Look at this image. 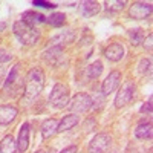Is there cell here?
<instances>
[{
  "label": "cell",
  "instance_id": "6da1fadb",
  "mask_svg": "<svg viewBox=\"0 0 153 153\" xmlns=\"http://www.w3.org/2000/svg\"><path fill=\"white\" fill-rule=\"evenodd\" d=\"M45 86V74L42 69L34 68L28 72L26 81H25V94L29 100H34L40 95Z\"/></svg>",
  "mask_w": 153,
  "mask_h": 153
},
{
  "label": "cell",
  "instance_id": "7a4b0ae2",
  "mask_svg": "<svg viewBox=\"0 0 153 153\" xmlns=\"http://www.w3.org/2000/svg\"><path fill=\"white\" fill-rule=\"evenodd\" d=\"M14 34L19 38V42L22 45L26 46H32L37 43V40L40 38V32H38L34 26L25 23L23 20H19L14 23Z\"/></svg>",
  "mask_w": 153,
  "mask_h": 153
},
{
  "label": "cell",
  "instance_id": "3957f363",
  "mask_svg": "<svg viewBox=\"0 0 153 153\" xmlns=\"http://www.w3.org/2000/svg\"><path fill=\"white\" fill-rule=\"evenodd\" d=\"M49 101L55 109H63L69 104V87L63 83H57L49 95Z\"/></svg>",
  "mask_w": 153,
  "mask_h": 153
},
{
  "label": "cell",
  "instance_id": "277c9868",
  "mask_svg": "<svg viewBox=\"0 0 153 153\" xmlns=\"http://www.w3.org/2000/svg\"><path fill=\"white\" fill-rule=\"evenodd\" d=\"M135 91H136V86L133 81H126L121 87H120V91L117 94V97H115V107H124L127 106L132 101L133 95H135Z\"/></svg>",
  "mask_w": 153,
  "mask_h": 153
},
{
  "label": "cell",
  "instance_id": "5b68a950",
  "mask_svg": "<svg viewBox=\"0 0 153 153\" xmlns=\"http://www.w3.org/2000/svg\"><path fill=\"white\" fill-rule=\"evenodd\" d=\"M112 147V136L107 133H98L89 144V153H107Z\"/></svg>",
  "mask_w": 153,
  "mask_h": 153
},
{
  "label": "cell",
  "instance_id": "8992f818",
  "mask_svg": "<svg viewBox=\"0 0 153 153\" xmlns=\"http://www.w3.org/2000/svg\"><path fill=\"white\" fill-rule=\"evenodd\" d=\"M94 106V100L89 97L87 94H76L74 95V98L71 100V104H69V109L75 113H84L87 112Z\"/></svg>",
  "mask_w": 153,
  "mask_h": 153
},
{
  "label": "cell",
  "instance_id": "52a82bcc",
  "mask_svg": "<svg viewBox=\"0 0 153 153\" xmlns=\"http://www.w3.org/2000/svg\"><path fill=\"white\" fill-rule=\"evenodd\" d=\"M152 3H144V2H135L130 8H129V14L132 19L136 20H143L147 19L152 14Z\"/></svg>",
  "mask_w": 153,
  "mask_h": 153
},
{
  "label": "cell",
  "instance_id": "ba28073f",
  "mask_svg": "<svg viewBox=\"0 0 153 153\" xmlns=\"http://www.w3.org/2000/svg\"><path fill=\"white\" fill-rule=\"evenodd\" d=\"M120 81H121V72L120 71H112L106 76V80L103 81V86H101V94H103V95H109L110 92H113L115 89L118 87Z\"/></svg>",
  "mask_w": 153,
  "mask_h": 153
},
{
  "label": "cell",
  "instance_id": "9c48e42d",
  "mask_svg": "<svg viewBox=\"0 0 153 153\" xmlns=\"http://www.w3.org/2000/svg\"><path fill=\"white\" fill-rule=\"evenodd\" d=\"M124 46L121 45V43H112V45H109L107 48H106V51H104V55H106V58L107 60H110V61H120V60H123V57H124Z\"/></svg>",
  "mask_w": 153,
  "mask_h": 153
},
{
  "label": "cell",
  "instance_id": "30bf717a",
  "mask_svg": "<svg viewBox=\"0 0 153 153\" xmlns=\"http://www.w3.org/2000/svg\"><path fill=\"white\" fill-rule=\"evenodd\" d=\"M17 150L20 153H25L29 147V124L25 123L22 124L20 127V133H19V138H17Z\"/></svg>",
  "mask_w": 153,
  "mask_h": 153
},
{
  "label": "cell",
  "instance_id": "8fae6325",
  "mask_svg": "<svg viewBox=\"0 0 153 153\" xmlns=\"http://www.w3.org/2000/svg\"><path fill=\"white\" fill-rule=\"evenodd\" d=\"M17 109L14 106H0V126H8L17 118Z\"/></svg>",
  "mask_w": 153,
  "mask_h": 153
},
{
  "label": "cell",
  "instance_id": "7c38bea8",
  "mask_svg": "<svg viewBox=\"0 0 153 153\" xmlns=\"http://www.w3.org/2000/svg\"><path fill=\"white\" fill-rule=\"evenodd\" d=\"M22 20L25 23H28V25H31V26L35 28L37 25L45 23L46 22V17L43 14H40V12H35V11H25L23 16H22Z\"/></svg>",
  "mask_w": 153,
  "mask_h": 153
},
{
  "label": "cell",
  "instance_id": "4fadbf2b",
  "mask_svg": "<svg viewBox=\"0 0 153 153\" xmlns=\"http://www.w3.org/2000/svg\"><path fill=\"white\" fill-rule=\"evenodd\" d=\"M78 121H80L78 115H75V113H69V115H66V117H63V118H61V121L58 123V129H57V132H65V130H69V129H72L74 126L78 124Z\"/></svg>",
  "mask_w": 153,
  "mask_h": 153
},
{
  "label": "cell",
  "instance_id": "5bb4252c",
  "mask_svg": "<svg viewBox=\"0 0 153 153\" xmlns=\"http://www.w3.org/2000/svg\"><path fill=\"white\" fill-rule=\"evenodd\" d=\"M57 129H58V121L57 120H54V118L46 120L42 124V136L45 139H48V138H51L52 135L57 133Z\"/></svg>",
  "mask_w": 153,
  "mask_h": 153
},
{
  "label": "cell",
  "instance_id": "9a60e30c",
  "mask_svg": "<svg viewBox=\"0 0 153 153\" xmlns=\"http://www.w3.org/2000/svg\"><path fill=\"white\" fill-rule=\"evenodd\" d=\"M74 38H75V34L72 31H63L61 34H57L51 38V46H61V43L63 45L71 43Z\"/></svg>",
  "mask_w": 153,
  "mask_h": 153
},
{
  "label": "cell",
  "instance_id": "2e32d148",
  "mask_svg": "<svg viewBox=\"0 0 153 153\" xmlns=\"http://www.w3.org/2000/svg\"><path fill=\"white\" fill-rule=\"evenodd\" d=\"M0 153H17V143L12 135H6L0 143Z\"/></svg>",
  "mask_w": 153,
  "mask_h": 153
},
{
  "label": "cell",
  "instance_id": "e0dca14e",
  "mask_svg": "<svg viewBox=\"0 0 153 153\" xmlns=\"http://www.w3.org/2000/svg\"><path fill=\"white\" fill-rule=\"evenodd\" d=\"M61 54H63V48L61 46H49V49H46L42 55H43V58L48 63H52L54 65V63H57V60L61 57Z\"/></svg>",
  "mask_w": 153,
  "mask_h": 153
},
{
  "label": "cell",
  "instance_id": "ac0fdd59",
  "mask_svg": "<svg viewBox=\"0 0 153 153\" xmlns=\"http://www.w3.org/2000/svg\"><path fill=\"white\" fill-rule=\"evenodd\" d=\"M101 11V5L98 2H92V0H87V2L83 3L81 6V12L84 17H94Z\"/></svg>",
  "mask_w": 153,
  "mask_h": 153
},
{
  "label": "cell",
  "instance_id": "d6986e66",
  "mask_svg": "<svg viewBox=\"0 0 153 153\" xmlns=\"http://www.w3.org/2000/svg\"><path fill=\"white\" fill-rule=\"evenodd\" d=\"M19 69H20V65H16L12 68V71L9 72V76L5 81V91H8L11 87H12V91H16V87L19 84Z\"/></svg>",
  "mask_w": 153,
  "mask_h": 153
},
{
  "label": "cell",
  "instance_id": "ffe728a7",
  "mask_svg": "<svg viewBox=\"0 0 153 153\" xmlns=\"http://www.w3.org/2000/svg\"><path fill=\"white\" fill-rule=\"evenodd\" d=\"M152 124L150 123H143V124H139L136 129H135V136L138 139H150L152 138Z\"/></svg>",
  "mask_w": 153,
  "mask_h": 153
},
{
  "label": "cell",
  "instance_id": "44dd1931",
  "mask_svg": "<svg viewBox=\"0 0 153 153\" xmlns=\"http://www.w3.org/2000/svg\"><path fill=\"white\" fill-rule=\"evenodd\" d=\"M101 72H103V63H101L100 60L94 61L92 65L87 68V76H89L91 80H95V78H98V76L101 75Z\"/></svg>",
  "mask_w": 153,
  "mask_h": 153
},
{
  "label": "cell",
  "instance_id": "7402d4cb",
  "mask_svg": "<svg viewBox=\"0 0 153 153\" xmlns=\"http://www.w3.org/2000/svg\"><path fill=\"white\" fill-rule=\"evenodd\" d=\"M46 22H48L52 28H60L61 25H65L66 16L63 14V12H54L52 16H49V17L46 19Z\"/></svg>",
  "mask_w": 153,
  "mask_h": 153
},
{
  "label": "cell",
  "instance_id": "603a6c76",
  "mask_svg": "<svg viewBox=\"0 0 153 153\" xmlns=\"http://www.w3.org/2000/svg\"><path fill=\"white\" fill-rule=\"evenodd\" d=\"M129 38H130V42L132 45H139L143 40H144V34H143V29H130L129 31Z\"/></svg>",
  "mask_w": 153,
  "mask_h": 153
},
{
  "label": "cell",
  "instance_id": "cb8c5ba5",
  "mask_svg": "<svg viewBox=\"0 0 153 153\" xmlns=\"http://www.w3.org/2000/svg\"><path fill=\"white\" fill-rule=\"evenodd\" d=\"M104 5L109 11H121L126 6V2H106Z\"/></svg>",
  "mask_w": 153,
  "mask_h": 153
},
{
  "label": "cell",
  "instance_id": "d4e9b609",
  "mask_svg": "<svg viewBox=\"0 0 153 153\" xmlns=\"http://www.w3.org/2000/svg\"><path fill=\"white\" fill-rule=\"evenodd\" d=\"M34 6H42V8H46V9H54L57 8L55 3H51V2H43V0H34Z\"/></svg>",
  "mask_w": 153,
  "mask_h": 153
},
{
  "label": "cell",
  "instance_id": "484cf974",
  "mask_svg": "<svg viewBox=\"0 0 153 153\" xmlns=\"http://www.w3.org/2000/svg\"><path fill=\"white\" fill-rule=\"evenodd\" d=\"M139 68H141V72L146 75L147 72H150L152 69V63H150V60H147V58H144V60H141V63H139Z\"/></svg>",
  "mask_w": 153,
  "mask_h": 153
},
{
  "label": "cell",
  "instance_id": "4316f807",
  "mask_svg": "<svg viewBox=\"0 0 153 153\" xmlns=\"http://www.w3.org/2000/svg\"><path fill=\"white\" fill-rule=\"evenodd\" d=\"M9 60H11V52H8L3 48H0V63H5V61H9Z\"/></svg>",
  "mask_w": 153,
  "mask_h": 153
},
{
  "label": "cell",
  "instance_id": "83f0119b",
  "mask_svg": "<svg viewBox=\"0 0 153 153\" xmlns=\"http://www.w3.org/2000/svg\"><path fill=\"white\" fill-rule=\"evenodd\" d=\"M141 112H143V113H146V112L152 113V98L149 100V103H146V104L141 107Z\"/></svg>",
  "mask_w": 153,
  "mask_h": 153
},
{
  "label": "cell",
  "instance_id": "f1b7e54d",
  "mask_svg": "<svg viewBox=\"0 0 153 153\" xmlns=\"http://www.w3.org/2000/svg\"><path fill=\"white\" fill-rule=\"evenodd\" d=\"M76 150H78V147H76V146H71V147L63 149L60 153H76Z\"/></svg>",
  "mask_w": 153,
  "mask_h": 153
},
{
  "label": "cell",
  "instance_id": "f546056e",
  "mask_svg": "<svg viewBox=\"0 0 153 153\" xmlns=\"http://www.w3.org/2000/svg\"><path fill=\"white\" fill-rule=\"evenodd\" d=\"M152 38H153V37H152V34H150V35H149V38L146 40V45H144V46H146V48H149V49H152Z\"/></svg>",
  "mask_w": 153,
  "mask_h": 153
},
{
  "label": "cell",
  "instance_id": "4dcf8cb0",
  "mask_svg": "<svg viewBox=\"0 0 153 153\" xmlns=\"http://www.w3.org/2000/svg\"><path fill=\"white\" fill-rule=\"evenodd\" d=\"M35 153H46L45 150H38V152H35Z\"/></svg>",
  "mask_w": 153,
  "mask_h": 153
}]
</instances>
